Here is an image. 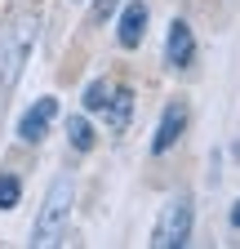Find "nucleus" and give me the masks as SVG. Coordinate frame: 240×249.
I'll return each mask as SVG.
<instances>
[{"instance_id": "obj_12", "label": "nucleus", "mask_w": 240, "mask_h": 249, "mask_svg": "<svg viewBox=\"0 0 240 249\" xmlns=\"http://www.w3.org/2000/svg\"><path fill=\"white\" fill-rule=\"evenodd\" d=\"M116 5H120V0H98V5H94V14H89V22H98V27H103V22L116 14Z\"/></svg>"}, {"instance_id": "obj_7", "label": "nucleus", "mask_w": 240, "mask_h": 249, "mask_svg": "<svg viewBox=\"0 0 240 249\" xmlns=\"http://www.w3.org/2000/svg\"><path fill=\"white\" fill-rule=\"evenodd\" d=\"M58 116V98H36V107H27L18 116V138L22 142H40L49 134V120Z\"/></svg>"}, {"instance_id": "obj_6", "label": "nucleus", "mask_w": 240, "mask_h": 249, "mask_svg": "<svg viewBox=\"0 0 240 249\" xmlns=\"http://www.w3.org/2000/svg\"><path fill=\"white\" fill-rule=\"evenodd\" d=\"M147 18H152L147 0H129V5L120 9V22H116V40H120V49H138V45H142V36H147Z\"/></svg>"}, {"instance_id": "obj_4", "label": "nucleus", "mask_w": 240, "mask_h": 249, "mask_svg": "<svg viewBox=\"0 0 240 249\" xmlns=\"http://www.w3.org/2000/svg\"><path fill=\"white\" fill-rule=\"evenodd\" d=\"M187 120H191V111H187V103L183 98H173L165 111H160V124H156V138H152V156H165L178 138L187 134Z\"/></svg>"}, {"instance_id": "obj_11", "label": "nucleus", "mask_w": 240, "mask_h": 249, "mask_svg": "<svg viewBox=\"0 0 240 249\" xmlns=\"http://www.w3.org/2000/svg\"><path fill=\"white\" fill-rule=\"evenodd\" d=\"M107 98H111V85L107 80H89L85 85V111H103Z\"/></svg>"}, {"instance_id": "obj_1", "label": "nucleus", "mask_w": 240, "mask_h": 249, "mask_svg": "<svg viewBox=\"0 0 240 249\" xmlns=\"http://www.w3.org/2000/svg\"><path fill=\"white\" fill-rule=\"evenodd\" d=\"M71 196H76L71 178H67V174H63V178H53L49 196H45V209H40L36 227H32V245H58V240H63L67 218H71Z\"/></svg>"}, {"instance_id": "obj_9", "label": "nucleus", "mask_w": 240, "mask_h": 249, "mask_svg": "<svg viewBox=\"0 0 240 249\" xmlns=\"http://www.w3.org/2000/svg\"><path fill=\"white\" fill-rule=\"evenodd\" d=\"M67 138H71V147H76V151H94V142H98L85 116H67Z\"/></svg>"}, {"instance_id": "obj_8", "label": "nucleus", "mask_w": 240, "mask_h": 249, "mask_svg": "<svg viewBox=\"0 0 240 249\" xmlns=\"http://www.w3.org/2000/svg\"><path fill=\"white\" fill-rule=\"evenodd\" d=\"M103 116H107V129L111 134H125L129 129V116H134V89L129 85H111V98H107Z\"/></svg>"}, {"instance_id": "obj_14", "label": "nucleus", "mask_w": 240, "mask_h": 249, "mask_svg": "<svg viewBox=\"0 0 240 249\" xmlns=\"http://www.w3.org/2000/svg\"><path fill=\"white\" fill-rule=\"evenodd\" d=\"M231 151H236V156H240V142H236V147H231Z\"/></svg>"}, {"instance_id": "obj_5", "label": "nucleus", "mask_w": 240, "mask_h": 249, "mask_svg": "<svg viewBox=\"0 0 240 249\" xmlns=\"http://www.w3.org/2000/svg\"><path fill=\"white\" fill-rule=\"evenodd\" d=\"M165 62L178 71H187L191 62H196V36H191V27L183 18H173L169 31H165Z\"/></svg>"}, {"instance_id": "obj_10", "label": "nucleus", "mask_w": 240, "mask_h": 249, "mask_svg": "<svg viewBox=\"0 0 240 249\" xmlns=\"http://www.w3.org/2000/svg\"><path fill=\"white\" fill-rule=\"evenodd\" d=\"M18 200H22V178L0 174V209H18Z\"/></svg>"}, {"instance_id": "obj_3", "label": "nucleus", "mask_w": 240, "mask_h": 249, "mask_svg": "<svg viewBox=\"0 0 240 249\" xmlns=\"http://www.w3.org/2000/svg\"><path fill=\"white\" fill-rule=\"evenodd\" d=\"M191 218H196L191 196H173V200H165V209H160V218H156V227H152V245H156V249H183V245L191 240Z\"/></svg>"}, {"instance_id": "obj_2", "label": "nucleus", "mask_w": 240, "mask_h": 249, "mask_svg": "<svg viewBox=\"0 0 240 249\" xmlns=\"http://www.w3.org/2000/svg\"><path fill=\"white\" fill-rule=\"evenodd\" d=\"M36 36H40V18H36V14H22V18L9 27V45H5V58H0V62H5V76H0L5 93L18 85L27 58H32V49H36Z\"/></svg>"}, {"instance_id": "obj_13", "label": "nucleus", "mask_w": 240, "mask_h": 249, "mask_svg": "<svg viewBox=\"0 0 240 249\" xmlns=\"http://www.w3.org/2000/svg\"><path fill=\"white\" fill-rule=\"evenodd\" d=\"M231 227H236V231H240V200H236V205H231Z\"/></svg>"}]
</instances>
